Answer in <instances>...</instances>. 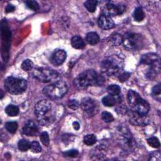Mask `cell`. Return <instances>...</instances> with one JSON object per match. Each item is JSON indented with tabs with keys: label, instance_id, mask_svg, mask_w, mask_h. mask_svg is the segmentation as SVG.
Instances as JSON below:
<instances>
[{
	"label": "cell",
	"instance_id": "cell-38",
	"mask_svg": "<svg viewBox=\"0 0 161 161\" xmlns=\"http://www.w3.org/2000/svg\"><path fill=\"white\" fill-rule=\"evenodd\" d=\"M64 155L69 157H75L78 155L79 152L77 150H70L64 153Z\"/></svg>",
	"mask_w": 161,
	"mask_h": 161
},
{
	"label": "cell",
	"instance_id": "cell-37",
	"mask_svg": "<svg viewBox=\"0 0 161 161\" xmlns=\"http://www.w3.org/2000/svg\"><path fill=\"white\" fill-rule=\"evenodd\" d=\"M115 111L119 114H125L127 112V108L123 104H120L116 108Z\"/></svg>",
	"mask_w": 161,
	"mask_h": 161
},
{
	"label": "cell",
	"instance_id": "cell-20",
	"mask_svg": "<svg viewBox=\"0 0 161 161\" xmlns=\"http://www.w3.org/2000/svg\"><path fill=\"white\" fill-rule=\"evenodd\" d=\"M86 40L89 44L93 45L98 43L99 41V36L97 33L91 31L86 35Z\"/></svg>",
	"mask_w": 161,
	"mask_h": 161
},
{
	"label": "cell",
	"instance_id": "cell-10",
	"mask_svg": "<svg viewBox=\"0 0 161 161\" xmlns=\"http://www.w3.org/2000/svg\"><path fill=\"white\" fill-rule=\"evenodd\" d=\"M125 10V5L121 3H115L111 1H108L106 3L103 8V14L110 17L120 15L124 13Z\"/></svg>",
	"mask_w": 161,
	"mask_h": 161
},
{
	"label": "cell",
	"instance_id": "cell-39",
	"mask_svg": "<svg viewBox=\"0 0 161 161\" xmlns=\"http://www.w3.org/2000/svg\"><path fill=\"white\" fill-rule=\"evenodd\" d=\"M130 74L128 72H124L123 74H121L119 76V80H120V82H125L126 81L128 80V79L130 77Z\"/></svg>",
	"mask_w": 161,
	"mask_h": 161
},
{
	"label": "cell",
	"instance_id": "cell-14",
	"mask_svg": "<svg viewBox=\"0 0 161 161\" xmlns=\"http://www.w3.org/2000/svg\"><path fill=\"white\" fill-rule=\"evenodd\" d=\"M160 62L159 56L154 53H148L142 55L140 58V63L149 66L154 65L155 64Z\"/></svg>",
	"mask_w": 161,
	"mask_h": 161
},
{
	"label": "cell",
	"instance_id": "cell-9",
	"mask_svg": "<svg viewBox=\"0 0 161 161\" xmlns=\"http://www.w3.org/2000/svg\"><path fill=\"white\" fill-rule=\"evenodd\" d=\"M118 138L123 149L131 151L135 147V142L129 129L121 126L118 129Z\"/></svg>",
	"mask_w": 161,
	"mask_h": 161
},
{
	"label": "cell",
	"instance_id": "cell-18",
	"mask_svg": "<svg viewBox=\"0 0 161 161\" xmlns=\"http://www.w3.org/2000/svg\"><path fill=\"white\" fill-rule=\"evenodd\" d=\"M72 46L76 49H82L85 47L84 40L79 36H74L71 39Z\"/></svg>",
	"mask_w": 161,
	"mask_h": 161
},
{
	"label": "cell",
	"instance_id": "cell-7",
	"mask_svg": "<svg viewBox=\"0 0 161 161\" xmlns=\"http://www.w3.org/2000/svg\"><path fill=\"white\" fill-rule=\"evenodd\" d=\"M122 43L128 50H138L143 46V38L140 34L127 32L123 36Z\"/></svg>",
	"mask_w": 161,
	"mask_h": 161
},
{
	"label": "cell",
	"instance_id": "cell-28",
	"mask_svg": "<svg viewBox=\"0 0 161 161\" xmlns=\"http://www.w3.org/2000/svg\"><path fill=\"white\" fill-rule=\"evenodd\" d=\"M6 129L11 133H14L18 128V124L15 121H8L5 123Z\"/></svg>",
	"mask_w": 161,
	"mask_h": 161
},
{
	"label": "cell",
	"instance_id": "cell-32",
	"mask_svg": "<svg viewBox=\"0 0 161 161\" xmlns=\"http://www.w3.org/2000/svg\"><path fill=\"white\" fill-rule=\"evenodd\" d=\"M40 139L41 142L45 146H48L50 143V140H49V136L47 132L43 131L42 132L40 135Z\"/></svg>",
	"mask_w": 161,
	"mask_h": 161
},
{
	"label": "cell",
	"instance_id": "cell-25",
	"mask_svg": "<svg viewBox=\"0 0 161 161\" xmlns=\"http://www.w3.org/2000/svg\"><path fill=\"white\" fill-rule=\"evenodd\" d=\"M31 143L25 139L20 140L18 143V147L21 152H25L30 148Z\"/></svg>",
	"mask_w": 161,
	"mask_h": 161
},
{
	"label": "cell",
	"instance_id": "cell-33",
	"mask_svg": "<svg viewBox=\"0 0 161 161\" xmlns=\"http://www.w3.org/2000/svg\"><path fill=\"white\" fill-rule=\"evenodd\" d=\"M30 149L34 153H40L42 151V147L40 143L36 141H33L31 143Z\"/></svg>",
	"mask_w": 161,
	"mask_h": 161
},
{
	"label": "cell",
	"instance_id": "cell-36",
	"mask_svg": "<svg viewBox=\"0 0 161 161\" xmlns=\"http://www.w3.org/2000/svg\"><path fill=\"white\" fill-rule=\"evenodd\" d=\"M160 152L159 151H155L153 152L150 155V160H153V161H160L161 160V157H160Z\"/></svg>",
	"mask_w": 161,
	"mask_h": 161
},
{
	"label": "cell",
	"instance_id": "cell-1",
	"mask_svg": "<svg viewBox=\"0 0 161 161\" xmlns=\"http://www.w3.org/2000/svg\"><path fill=\"white\" fill-rule=\"evenodd\" d=\"M35 114L39 123L43 126L51 125L55 119V111L48 100L40 101L35 104Z\"/></svg>",
	"mask_w": 161,
	"mask_h": 161
},
{
	"label": "cell",
	"instance_id": "cell-23",
	"mask_svg": "<svg viewBox=\"0 0 161 161\" xmlns=\"http://www.w3.org/2000/svg\"><path fill=\"white\" fill-rule=\"evenodd\" d=\"M133 17L135 20L136 21H142L144 19L145 13L142 8L137 7L135 8L133 13Z\"/></svg>",
	"mask_w": 161,
	"mask_h": 161
},
{
	"label": "cell",
	"instance_id": "cell-22",
	"mask_svg": "<svg viewBox=\"0 0 161 161\" xmlns=\"http://www.w3.org/2000/svg\"><path fill=\"white\" fill-rule=\"evenodd\" d=\"M152 96L157 101H160L161 99V87L160 84H157L153 86L152 90Z\"/></svg>",
	"mask_w": 161,
	"mask_h": 161
},
{
	"label": "cell",
	"instance_id": "cell-8",
	"mask_svg": "<svg viewBox=\"0 0 161 161\" xmlns=\"http://www.w3.org/2000/svg\"><path fill=\"white\" fill-rule=\"evenodd\" d=\"M32 74L36 79L42 82H57L60 79V74L57 72L48 68L35 69Z\"/></svg>",
	"mask_w": 161,
	"mask_h": 161
},
{
	"label": "cell",
	"instance_id": "cell-4",
	"mask_svg": "<svg viewBox=\"0 0 161 161\" xmlns=\"http://www.w3.org/2000/svg\"><path fill=\"white\" fill-rule=\"evenodd\" d=\"M128 102L131 110L138 114H147L150 109L148 102L133 90H130L128 92Z\"/></svg>",
	"mask_w": 161,
	"mask_h": 161
},
{
	"label": "cell",
	"instance_id": "cell-5",
	"mask_svg": "<svg viewBox=\"0 0 161 161\" xmlns=\"http://www.w3.org/2000/svg\"><path fill=\"white\" fill-rule=\"evenodd\" d=\"M67 86L65 82L58 80L45 87L43 93L45 96L52 99L62 98L67 92Z\"/></svg>",
	"mask_w": 161,
	"mask_h": 161
},
{
	"label": "cell",
	"instance_id": "cell-21",
	"mask_svg": "<svg viewBox=\"0 0 161 161\" xmlns=\"http://www.w3.org/2000/svg\"><path fill=\"white\" fill-rule=\"evenodd\" d=\"M6 113L9 116H16L19 113L18 108L13 104H9L5 109Z\"/></svg>",
	"mask_w": 161,
	"mask_h": 161
},
{
	"label": "cell",
	"instance_id": "cell-17",
	"mask_svg": "<svg viewBox=\"0 0 161 161\" xmlns=\"http://www.w3.org/2000/svg\"><path fill=\"white\" fill-rule=\"evenodd\" d=\"M123 42V36L119 33H113L108 39V43L111 46H118Z\"/></svg>",
	"mask_w": 161,
	"mask_h": 161
},
{
	"label": "cell",
	"instance_id": "cell-27",
	"mask_svg": "<svg viewBox=\"0 0 161 161\" xmlns=\"http://www.w3.org/2000/svg\"><path fill=\"white\" fill-rule=\"evenodd\" d=\"M96 141H97V139H96V136L92 134H89V135H86L83 139L84 143L88 146L94 145V143H96Z\"/></svg>",
	"mask_w": 161,
	"mask_h": 161
},
{
	"label": "cell",
	"instance_id": "cell-15",
	"mask_svg": "<svg viewBox=\"0 0 161 161\" xmlns=\"http://www.w3.org/2000/svg\"><path fill=\"white\" fill-rule=\"evenodd\" d=\"M99 26L103 30H109L114 27V23L111 18L104 14H101L97 20Z\"/></svg>",
	"mask_w": 161,
	"mask_h": 161
},
{
	"label": "cell",
	"instance_id": "cell-34",
	"mask_svg": "<svg viewBox=\"0 0 161 161\" xmlns=\"http://www.w3.org/2000/svg\"><path fill=\"white\" fill-rule=\"evenodd\" d=\"M25 4L27 8L31 10L37 11L39 9V5L38 3L35 1H26L25 2Z\"/></svg>",
	"mask_w": 161,
	"mask_h": 161
},
{
	"label": "cell",
	"instance_id": "cell-30",
	"mask_svg": "<svg viewBox=\"0 0 161 161\" xmlns=\"http://www.w3.org/2000/svg\"><path fill=\"white\" fill-rule=\"evenodd\" d=\"M33 66V62L30 59H26L25 60L22 64H21V68L25 70V71H30L32 69Z\"/></svg>",
	"mask_w": 161,
	"mask_h": 161
},
{
	"label": "cell",
	"instance_id": "cell-11",
	"mask_svg": "<svg viewBox=\"0 0 161 161\" xmlns=\"http://www.w3.org/2000/svg\"><path fill=\"white\" fill-rule=\"evenodd\" d=\"M129 121L131 124L139 126H144L150 123V119L147 114H140L133 111L129 114Z\"/></svg>",
	"mask_w": 161,
	"mask_h": 161
},
{
	"label": "cell",
	"instance_id": "cell-41",
	"mask_svg": "<svg viewBox=\"0 0 161 161\" xmlns=\"http://www.w3.org/2000/svg\"><path fill=\"white\" fill-rule=\"evenodd\" d=\"M72 126H73V128H74V130H78L80 128V125L77 121H74L72 124Z\"/></svg>",
	"mask_w": 161,
	"mask_h": 161
},
{
	"label": "cell",
	"instance_id": "cell-29",
	"mask_svg": "<svg viewBox=\"0 0 161 161\" xmlns=\"http://www.w3.org/2000/svg\"><path fill=\"white\" fill-rule=\"evenodd\" d=\"M148 144L153 148H158L160 145L158 139L155 136H152L147 140Z\"/></svg>",
	"mask_w": 161,
	"mask_h": 161
},
{
	"label": "cell",
	"instance_id": "cell-40",
	"mask_svg": "<svg viewBox=\"0 0 161 161\" xmlns=\"http://www.w3.org/2000/svg\"><path fill=\"white\" fill-rule=\"evenodd\" d=\"M15 9V7L12 5V4H8L6 7V13H11L14 11Z\"/></svg>",
	"mask_w": 161,
	"mask_h": 161
},
{
	"label": "cell",
	"instance_id": "cell-35",
	"mask_svg": "<svg viewBox=\"0 0 161 161\" xmlns=\"http://www.w3.org/2000/svg\"><path fill=\"white\" fill-rule=\"evenodd\" d=\"M68 106L69 108L73 109V110H75L77 109L79 107V103L78 102V101H77L76 99H70L68 101Z\"/></svg>",
	"mask_w": 161,
	"mask_h": 161
},
{
	"label": "cell",
	"instance_id": "cell-6",
	"mask_svg": "<svg viewBox=\"0 0 161 161\" xmlns=\"http://www.w3.org/2000/svg\"><path fill=\"white\" fill-rule=\"evenodd\" d=\"M27 87V82L21 78L9 77L4 80V88L12 94H20L24 92Z\"/></svg>",
	"mask_w": 161,
	"mask_h": 161
},
{
	"label": "cell",
	"instance_id": "cell-12",
	"mask_svg": "<svg viewBox=\"0 0 161 161\" xmlns=\"http://www.w3.org/2000/svg\"><path fill=\"white\" fill-rule=\"evenodd\" d=\"M80 107L84 112L89 116H93L97 111V106L96 101L89 97H84L82 100Z\"/></svg>",
	"mask_w": 161,
	"mask_h": 161
},
{
	"label": "cell",
	"instance_id": "cell-16",
	"mask_svg": "<svg viewBox=\"0 0 161 161\" xmlns=\"http://www.w3.org/2000/svg\"><path fill=\"white\" fill-rule=\"evenodd\" d=\"M23 133L29 136H36L38 133V128L32 121H28L23 128Z\"/></svg>",
	"mask_w": 161,
	"mask_h": 161
},
{
	"label": "cell",
	"instance_id": "cell-19",
	"mask_svg": "<svg viewBox=\"0 0 161 161\" xmlns=\"http://www.w3.org/2000/svg\"><path fill=\"white\" fill-rule=\"evenodd\" d=\"M117 100L118 99L116 97V96L109 94L103 97L102 103L104 106L107 107H111L116 104V103H117Z\"/></svg>",
	"mask_w": 161,
	"mask_h": 161
},
{
	"label": "cell",
	"instance_id": "cell-26",
	"mask_svg": "<svg viewBox=\"0 0 161 161\" xmlns=\"http://www.w3.org/2000/svg\"><path fill=\"white\" fill-rule=\"evenodd\" d=\"M97 2L95 0H88L85 2L84 6L88 11L93 13L95 11L97 7Z\"/></svg>",
	"mask_w": 161,
	"mask_h": 161
},
{
	"label": "cell",
	"instance_id": "cell-3",
	"mask_svg": "<svg viewBox=\"0 0 161 161\" xmlns=\"http://www.w3.org/2000/svg\"><path fill=\"white\" fill-rule=\"evenodd\" d=\"M123 60L118 55H111L104 58L101 63V71L109 75H114L119 73L123 69Z\"/></svg>",
	"mask_w": 161,
	"mask_h": 161
},
{
	"label": "cell",
	"instance_id": "cell-24",
	"mask_svg": "<svg viewBox=\"0 0 161 161\" xmlns=\"http://www.w3.org/2000/svg\"><path fill=\"white\" fill-rule=\"evenodd\" d=\"M107 91L110 95L116 96H118L119 94L120 93L121 89L118 85L112 84V85H109L107 87Z\"/></svg>",
	"mask_w": 161,
	"mask_h": 161
},
{
	"label": "cell",
	"instance_id": "cell-31",
	"mask_svg": "<svg viewBox=\"0 0 161 161\" xmlns=\"http://www.w3.org/2000/svg\"><path fill=\"white\" fill-rule=\"evenodd\" d=\"M101 118L106 123H110L114 120V118L112 114L108 111H103L101 113Z\"/></svg>",
	"mask_w": 161,
	"mask_h": 161
},
{
	"label": "cell",
	"instance_id": "cell-2",
	"mask_svg": "<svg viewBox=\"0 0 161 161\" xmlns=\"http://www.w3.org/2000/svg\"><path fill=\"white\" fill-rule=\"evenodd\" d=\"M103 82L102 76L98 75L95 70L89 69L79 74L74 80V84L77 88L84 89L89 86H101Z\"/></svg>",
	"mask_w": 161,
	"mask_h": 161
},
{
	"label": "cell",
	"instance_id": "cell-13",
	"mask_svg": "<svg viewBox=\"0 0 161 161\" xmlns=\"http://www.w3.org/2000/svg\"><path fill=\"white\" fill-rule=\"evenodd\" d=\"M67 53L64 50L58 49L55 50L50 57V61L54 65L58 66L61 65L66 59Z\"/></svg>",
	"mask_w": 161,
	"mask_h": 161
}]
</instances>
